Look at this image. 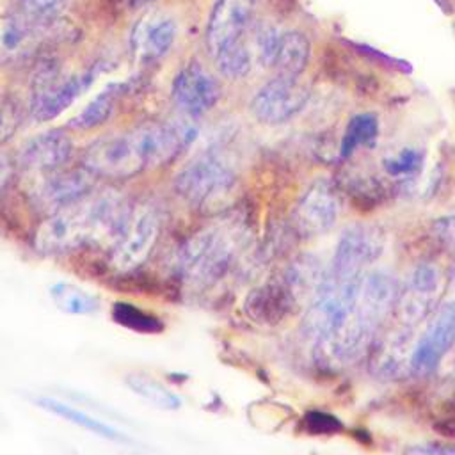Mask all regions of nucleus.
<instances>
[{
  "label": "nucleus",
  "mask_w": 455,
  "mask_h": 455,
  "mask_svg": "<svg viewBox=\"0 0 455 455\" xmlns=\"http://www.w3.org/2000/svg\"><path fill=\"white\" fill-rule=\"evenodd\" d=\"M441 290V270L434 263H419L411 272L407 283L398 288L395 315L396 320L411 329L419 323L432 309Z\"/></svg>",
  "instance_id": "9b49d317"
},
{
  "label": "nucleus",
  "mask_w": 455,
  "mask_h": 455,
  "mask_svg": "<svg viewBox=\"0 0 455 455\" xmlns=\"http://www.w3.org/2000/svg\"><path fill=\"white\" fill-rule=\"evenodd\" d=\"M256 0H217L210 11L204 44L212 59L222 50L242 43L243 34L252 21Z\"/></svg>",
  "instance_id": "f8f14e48"
},
{
  "label": "nucleus",
  "mask_w": 455,
  "mask_h": 455,
  "mask_svg": "<svg viewBox=\"0 0 455 455\" xmlns=\"http://www.w3.org/2000/svg\"><path fill=\"white\" fill-rule=\"evenodd\" d=\"M455 345V299L444 302L428 320L412 345L411 370L416 375H427L437 368L441 359Z\"/></svg>",
  "instance_id": "9d476101"
},
{
  "label": "nucleus",
  "mask_w": 455,
  "mask_h": 455,
  "mask_svg": "<svg viewBox=\"0 0 455 455\" xmlns=\"http://www.w3.org/2000/svg\"><path fill=\"white\" fill-rule=\"evenodd\" d=\"M297 304L284 277L272 279L258 288H254L245 297V313L259 323H277L281 322Z\"/></svg>",
  "instance_id": "f3484780"
},
{
  "label": "nucleus",
  "mask_w": 455,
  "mask_h": 455,
  "mask_svg": "<svg viewBox=\"0 0 455 455\" xmlns=\"http://www.w3.org/2000/svg\"><path fill=\"white\" fill-rule=\"evenodd\" d=\"M311 55V43L309 39L299 30H286L279 34V41L272 57L270 68L277 71V75L286 76H299Z\"/></svg>",
  "instance_id": "aec40b11"
},
{
  "label": "nucleus",
  "mask_w": 455,
  "mask_h": 455,
  "mask_svg": "<svg viewBox=\"0 0 455 455\" xmlns=\"http://www.w3.org/2000/svg\"><path fill=\"white\" fill-rule=\"evenodd\" d=\"M423 167V155L414 148H403L382 160V169L395 178H411Z\"/></svg>",
  "instance_id": "bb28decb"
},
{
  "label": "nucleus",
  "mask_w": 455,
  "mask_h": 455,
  "mask_svg": "<svg viewBox=\"0 0 455 455\" xmlns=\"http://www.w3.org/2000/svg\"><path fill=\"white\" fill-rule=\"evenodd\" d=\"M73 144L66 130H48L25 142L20 149V164L36 172L60 169L71 156Z\"/></svg>",
  "instance_id": "dca6fc26"
},
{
  "label": "nucleus",
  "mask_w": 455,
  "mask_h": 455,
  "mask_svg": "<svg viewBox=\"0 0 455 455\" xmlns=\"http://www.w3.org/2000/svg\"><path fill=\"white\" fill-rule=\"evenodd\" d=\"M128 387H132L139 396L148 400L158 409L164 411H174L181 405L180 396L174 395L171 389H167L164 384L156 382L155 379H149L146 375H130L126 379Z\"/></svg>",
  "instance_id": "393cba45"
},
{
  "label": "nucleus",
  "mask_w": 455,
  "mask_h": 455,
  "mask_svg": "<svg viewBox=\"0 0 455 455\" xmlns=\"http://www.w3.org/2000/svg\"><path fill=\"white\" fill-rule=\"evenodd\" d=\"M176 192L203 212H220L235 188V172L217 153L192 158L174 178Z\"/></svg>",
  "instance_id": "20e7f679"
},
{
  "label": "nucleus",
  "mask_w": 455,
  "mask_h": 455,
  "mask_svg": "<svg viewBox=\"0 0 455 455\" xmlns=\"http://www.w3.org/2000/svg\"><path fill=\"white\" fill-rule=\"evenodd\" d=\"M379 137V119L375 114L363 112L354 116L341 137L339 156L348 158L354 151L361 148H373Z\"/></svg>",
  "instance_id": "412c9836"
},
{
  "label": "nucleus",
  "mask_w": 455,
  "mask_h": 455,
  "mask_svg": "<svg viewBox=\"0 0 455 455\" xmlns=\"http://www.w3.org/2000/svg\"><path fill=\"white\" fill-rule=\"evenodd\" d=\"M20 123H21V114L18 107L9 100L0 101V144L9 140L16 133Z\"/></svg>",
  "instance_id": "2f4dec72"
},
{
  "label": "nucleus",
  "mask_w": 455,
  "mask_h": 455,
  "mask_svg": "<svg viewBox=\"0 0 455 455\" xmlns=\"http://www.w3.org/2000/svg\"><path fill=\"white\" fill-rule=\"evenodd\" d=\"M432 233L443 251L455 256V215H444L432 224Z\"/></svg>",
  "instance_id": "7c9ffc66"
},
{
  "label": "nucleus",
  "mask_w": 455,
  "mask_h": 455,
  "mask_svg": "<svg viewBox=\"0 0 455 455\" xmlns=\"http://www.w3.org/2000/svg\"><path fill=\"white\" fill-rule=\"evenodd\" d=\"M384 251V233L370 224L347 228L336 245L329 272L336 277L357 279Z\"/></svg>",
  "instance_id": "6e6552de"
},
{
  "label": "nucleus",
  "mask_w": 455,
  "mask_h": 455,
  "mask_svg": "<svg viewBox=\"0 0 455 455\" xmlns=\"http://www.w3.org/2000/svg\"><path fill=\"white\" fill-rule=\"evenodd\" d=\"M398 284L387 272H364L355 290L327 316L313 339V355L323 370L355 361L371 343L379 325L393 311Z\"/></svg>",
  "instance_id": "f257e3e1"
},
{
  "label": "nucleus",
  "mask_w": 455,
  "mask_h": 455,
  "mask_svg": "<svg viewBox=\"0 0 455 455\" xmlns=\"http://www.w3.org/2000/svg\"><path fill=\"white\" fill-rule=\"evenodd\" d=\"M309 101V89L299 76L277 75L252 98L251 110L265 124H281L295 117Z\"/></svg>",
  "instance_id": "1a4fd4ad"
},
{
  "label": "nucleus",
  "mask_w": 455,
  "mask_h": 455,
  "mask_svg": "<svg viewBox=\"0 0 455 455\" xmlns=\"http://www.w3.org/2000/svg\"><path fill=\"white\" fill-rule=\"evenodd\" d=\"M235 258L233 238L217 228L192 235L178 256L180 275L190 288H206L220 281Z\"/></svg>",
  "instance_id": "39448f33"
},
{
  "label": "nucleus",
  "mask_w": 455,
  "mask_h": 455,
  "mask_svg": "<svg viewBox=\"0 0 455 455\" xmlns=\"http://www.w3.org/2000/svg\"><path fill=\"white\" fill-rule=\"evenodd\" d=\"M128 204L119 194L89 196L71 206L48 213L34 235V247L41 254H62L87 243L117 242L128 215Z\"/></svg>",
  "instance_id": "7ed1b4c3"
},
{
  "label": "nucleus",
  "mask_w": 455,
  "mask_h": 455,
  "mask_svg": "<svg viewBox=\"0 0 455 455\" xmlns=\"http://www.w3.org/2000/svg\"><path fill=\"white\" fill-rule=\"evenodd\" d=\"M171 96L180 112L197 117L217 105L220 85L199 62H190L174 76Z\"/></svg>",
  "instance_id": "2eb2a0df"
},
{
  "label": "nucleus",
  "mask_w": 455,
  "mask_h": 455,
  "mask_svg": "<svg viewBox=\"0 0 455 455\" xmlns=\"http://www.w3.org/2000/svg\"><path fill=\"white\" fill-rule=\"evenodd\" d=\"M176 39V23L171 18L140 20L132 32L133 53L142 60L164 57Z\"/></svg>",
  "instance_id": "6ab92c4d"
},
{
  "label": "nucleus",
  "mask_w": 455,
  "mask_h": 455,
  "mask_svg": "<svg viewBox=\"0 0 455 455\" xmlns=\"http://www.w3.org/2000/svg\"><path fill=\"white\" fill-rule=\"evenodd\" d=\"M11 178H12V165L5 156L0 155V197L4 196L7 185L11 183Z\"/></svg>",
  "instance_id": "c9c22d12"
},
{
  "label": "nucleus",
  "mask_w": 455,
  "mask_h": 455,
  "mask_svg": "<svg viewBox=\"0 0 455 455\" xmlns=\"http://www.w3.org/2000/svg\"><path fill=\"white\" fill-rule=\"evenodd\" d=\"M18 4L27 12L30 21L50 23L60 14L66 0H18Z\"/></svg>",
  "instance_id": "c756f323"
},
{
  "label": "nucleus",
  "mask_w": 455,
  "mask_h": 455,
  "mask_svg": "<svg viewBox=\"0 0 455 455\" xmlns=\"http://www.w3.org/2000/svg\"><path fill=\"white\" fill-rule=\"evenodd\" d=\"M30 34L32 30L27 21L7 20L0 28V50L5 55L20 53L25 48Z\"/></svg>",
  "instance_id": "cd10ccee"
},
{
  "label": "nucleus",
  "mask_w": 455,
  "mask_h": 455,
  "mask_svg": "<svg viewBox=\"0 0 455 455\" xmlns=\"http://www.w3.org/2000/svg\"><path fill=\"white\" fill-rule=\"evenodd\" d=\"M307 419H309L307 425L311 427L313 432H332L339 428V421L334 416L325 412H311Z\"/></svg>",
  "instance_id": "72a5a7b5"
},
{
  "label": "nucleus",
  "mask_w": 455,
  "mask_h": 455,
  "mask_svg": "<svg viewBox=\"0 0 455 455\" xmlns=\"http://www.w3.org/2000/svg\"><path fill=\"white\" fill-rule=\"evenodd\" d=\"M338 215L339 197L334 185L318 180L299 199L293 210V228L304 238L318 236L336 224Z\"/></svg>",
  "instance_id": "ddd939ff"
},
{
  "label": "nucleus",
  "mask_w": 455,
  "mask_h": 455,
  "mask_svg": "<svg viewBox=\"0 0 455 455\" xmlns=\"http://www.w3.org/2000/svg\"><path fill=\"white\" fill-rule=\"evenodd\" d=\"M117 92H119V85L107 87L105 91L96 94L82 108V112L75 119L69 121V124L75 126V128H80V130H89V128H94L98 124H103L112 116Z\"/></svg>",
  "instance_id": "b1692460"
},
{
  "label": "nucleus",
  "mask_w": 455,
  "mask_h": 455,
  "mask_svg": "<svg viewBox=\"0 0 455 455\" xmlns=\"http://www.w3.org/2000/svg\"><path fill=\"white\" fill-rule=\"evenodd\" d=\"M160 235V215L155 206L140 203L130 210L128 220L114 243L110 267L116 272L139 268L151 254Z\"/></svg>",
  "instance_id": "0eeeda50"
},
{
  "label": "nucleus",
  "mask_w": 455,
  "mask_h": 455,
  "mask_svg": "<svg viewBox=\"0 0 455 455\" xmlns=\"http://www.w3.org/2000/svg\"><path fill=\"white\" fill-rule=\"evenodd\" d=\"M98 68L75 75H62L55 64H44L34 75L30 112L37 121H50L62 114L94 82Z\"/></svg>",
  "instance_id": "423d86ee"
},
{
  "label": "nucleus",
  "mask_w": 455,
  "mask_h": 455,
  "mask_svg": "<svg viewBox=\"0 0 455 455\" xmlns=\"http://www.w3.org/2000/svg\"><path fill=\"white\" fill-rule=\"evenodd\" d=\"M370 355V366L373 373L382 379H400L407 373H412V347L409 345V336L405 331L389 332L382 339L375 341Z\"/></svg>",
  "instance_id": "a211bd4d"
},
{
  "label": "nucleus",
  "mask_w": 455,
  "mask_h": 455,
  "mask_svg": "<svg viewBox=\"0 0 455 455\" xmlns=\"http://www.w3.org/2000/svg\"><path fill=\"white\" fill-rule=\"evenodd\" d=\"M55 306L68 315H91L98 309V299L85 290L69 284L55 283L50 290Z\"/></svg>",
  "instance_id": "5701e85b"
},
{
  "label": "nucleus",
  "mask_w": 455,
  "mask_h": 455,
  "mask_svg": "<svg viewBox=\"0 0 455 455\" xmlns=\"http://www.w3.org/2000/svg\"><path fill=\"white\" fill-rule=\"evenodd\" d=\"M114 318L126 325L128 329H137V331H155L160 329V322L153 318L151 315H146L139 307H133L130 304H116L114 306Z\"/></svg>",
  "instance_id": "c85d7f7f"
},
{
  "label": "nucleus",
  "mask_w": 455,
  "mask_h": 455,
  "mask_svg": "<svg viewBox=\"0 0 455 455\" xmlns=\"http://www.w3.org/2000/svg\"><path fill=\"white\" fill-rule=\"evenodd\" d=\"M188 146L176 121H148L124 133L96 139L82 155V165L96 178L126 180L148 167L174 160Z\"/></svg>",
  "instance_id": "f03ea898"
},
{
  "label": "nucleus",
  "mask_w": 455,
  "mask_h": 455,
  "mask_svg": "<svg viewBox=\"0 0 455 455\" xmlns=\"http://www.w3.org/2000/svg\"><path fill=\"white\" fill-rule=\"evenodd\" d=\"M279 30H275L274 27H261L258 30V36H256V48H258V57L261 60V64L268 66L272 64V57H274V52H275V46H277V41H279Z\"/></svg>",
  "instance_id": "473e14b6"
},
{
  "label": "nucleus",
  "mask_w": 455,
  "mask_h": 455,
  "mask_svg": "<svg viewBox=\"0 0 455 455\" xmlns=\"http://www.w3.org/2000/svg\"><path fill=\"white\" fill-rule=\"evenodd\" d=\"M213 62L220 75L236 80L251 71V52L245 43H236L213 57Z\"/></svg>",
  "instance_id": "a878e982"
},
{
  "label": "nucleus",
  "mask_w": 455,
  "mask_h": 455,
  "mask_svg": "<svg viewBox=\"0 0 455 455\" xmlns=\"http://www.w3.org/2000/svg\"><path fill=\"white\" fill-rule=\"evenodd\" d=\"M407 451L411 453H455V444L444 446V444H423V446H412Z\"/></svg>",
  "instance_id": "f704fd0d"
},
{
  "label": "nucleus",
  "mask_w": 455,
  "mask_h": 455,
  "mask_svg": "<svg viewBox=\"0 0 455 455\" xmlns=\"http://www.w3.org/2000/svg\"><path fill=\"white\" fill-rule=\"evenodd\" d=\"M132 5H140V4H151L155 0H128Z\"/></svg>",
  "instance_id": "e433bc0d"
},
{
  "label": "nucleus",
  "mask_w": 455,
  "mask_h": 455,
  "mask_svg": "<svg viewBox=\"0 0 455 455\" xmlns=\"http://www.w3.org/2000/svg\"><path fill=\"white\" fill-rule=\"evenodd\" d=\"M94 174H91L84 165L82 169H55L46 172V176L36 183L32 199L34 203L46 210L48 213L60 208L71 206L87 196H91L94 187Z\"/></svg>",
  "instance_id": "4468645a"
},
{
  "label": "nucleus",
  "mask_w": 455,
  "mask_h": 455,
  "mask_svg": "<svg viewBox=\"0 0 455 455\" xmlns=\"http://www.w3.org/2000/svg\"><path fill=\"white\" fill-rule=\"evenodd\" d=\"M37 403H39L41 407H44L46 411L53 412L55 416L66 418L68 421H71V423H75V425H78V427H82V428H85V430H89V432H94V434H98V435H101V437H105V439L119 441V439L124 437V435H123L121 432H117L116 428L105 425L103 421H100V419H96V418H92V416H89V414H85V412H82V411H78V409L68 405V403L57 402V400H53V398H46V396H39V398H37Z\"/></svg>",
  "instance_id": "4be33fe9"
}]
</instances>
